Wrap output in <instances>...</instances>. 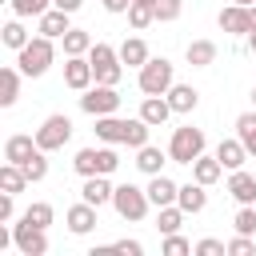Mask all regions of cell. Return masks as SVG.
I'll list each match as a JSON object with an SVG mask.
<instances>
[{
    "label": "cell",
    "mask_w": 256,
    "mask_h": 256,
    "mask_svg": "<svg viewBox=\"0 0 256 256\" xmlns=\"http://www.w3.org/2000/svg\"><path fill=\"white\" fill-rule=\"evenodd\" d=\"M148 120L144 116H132V120H120L116 112L112 116H96V136L104 144H128V148H144L148 144Z\"/></svg>",
    "instance_id": "6da1fadb"
},
{
    "label": "cell",
    "mask_w": 256,
    "mask_h": 256,
    "mask_svg": "<svg viewBox=\"0 0 256 256\" xmlns=\"http://www.w3.org/2000/svg\"><path fill=\"white\" fill-rule=\"evenodd\" d=\"M52 60H56L52 36H32V40L20 48V56H16V68H20L24 76H44V72L52 68Z\"/></svg>",
    "instance_id": "7a4b0ae2"
},
{
    "label": "cell",
    "mask_w": 256,
    "mask_h": 256,
    "mask_svg": "<svg viewBox=\"0 0 256 256\" xmlns=\"http://www.w3.org/2000/svg\"><path fill=\"white\" fill-rule=\"evenodd\" d=\"M72 168L80 176H112L120 168V156H116L112 144H104V148H80L76 160H72Z\"/></svg>",
    "instance_id": "3957f363"
},
{
    "label": "cell",
    "mask_w": 256,
    "mask_h": 256,
    "mask_svg": "<svg viewBox=\"0 0 256 256\" xmlns=\"http://www.w3.org/2000/svg\"><path fill=\"white\" fill-rule=\"evenodd\" d=\"M172 84H176L172 60H164V56H148V64L140 68V92H144V96H164Z\"/></svg>",
    "instance_id": "277c9868"
},
{
    "label": "cell",
    "mask_w": 256,
    "mask_h": 256,
    "mask_svg": "<svg viewBox=\"0 0 256 256\" xmlns=\"http://www.w3.org/2000/svg\"><path fill=\"white\" fill-rule=\"evenodd\" d=\"M148 188H136V184H120L116 192H112V208H116V216L120 220H144L148 216Z\"/></svg>",
    "instance_id": "5b68a950"
},
{
    "label": "cell",
    "mask_w": 256,
    "mask_h": 256,
    "mask_svg": "<svg viewBox=\"0 0 256 256\" xmlns=\"http://www.w3.org/2000/svg\"><path fill=\"white\" fill-rule=\"evenodd\" d=\"M88 60H92L96 84H120V76H124V60H120V48H112V44H92Z\"/></svg>",
    "instance_id": "8992f818"
},
{
    "label": "cell",
    "mask_w": 256,
    "mask_h": 256,
    "mask_svg": "<svg viewBox=\"0 0 256 256\" xmlns=\"http://www.w3.org/2000/svg\"><path fill=\"white\" fill-rule=\"evenodd\" d=\"M200 152H204V132H200L196 124H184V128L172 132V140H168V156H172L176 164H192Z\"/></svg>",
    "instance_id": "52a82bcc"
},
{
    "label": "cell",
    "mask_w": 256,
    "mask_h": 256,
    "mask_svg": "<svg viewBox=\"0 0 256 256\" xmlns=\"http://www.w3.org/2000/svg\"><path fill=\"white\" fill-rule=\"evenodd\" d=\"M68 140H72V120H68L64 112L48 116V120L36 128V144H40L44 152H56V148H64Z\"/></svg>",
    "instance_id": "ba28073f"
},
{
    "label": "cell",
    "mask_w": 256,
    "mask_h": 256,
    "mask_svg": "<svg viewBox=\"0 0 256 256\" xmlns=\"http://www.w3.org/2000/svg\"><path fill=\"white\" fill-rule=\"evenodd\" d=\"M80 108H84L88 116H112V112L120 108L116 84H96V88H88V92L80 96Z\"/></svg>",
    "instance_id": "9c48e42d"
},
{
    "label": "cell",
    "mask_w": 256,
    "mask_h": 256,
    "mask_svg": "<svg viewBox=\"0 0 256 256\" xmlns=\"http://www.w3.org/2000/svg\"><path fill=\"white\" fill-rule=\"evenodd\" d=\"M12 244L24 252V256H44L48 252V228H36L20 216V224L12 228Z\"/></svg>",
    "instance_id": "30bf717a"
},
{
    "label": "cell",
    "mask_w": 256,
    "mask_h": 256,
    "mask_svg": "<svg viewBox=\"0 0 256 256\" xmlns=\"http://www.w3.org/2000/svg\"><path fill=\"white\" fill-rule=\"evenodd\" d=\"M92 80H96V72H92V60L88 56H68L64 60V84L72 92H88Z\"/></svg>",
    "instance_id": "8fae6325"
},
{
    "label": "cell",
    "mask_w": 256,
    "mask_h": 256,
    "mask_svg": "<svg viewBox=\"0 0 256 256\" xmlns=\"http://www.w3.org/2000/svg\"><path fill=\"white\" fill-rule=\"evenodd\" d=\"M220 28L224 32H232V36H248L252 28H256V16H252V8H244V4H228L220 16Z\"/></svg>",
    "instance_id": "7c38bea8"
},
{
    "label": "cell",
    "mask_w": 256,
    "mask_h": 256,
    "mask_svg": "<svg viewBox=\"0 0 256 256\" xmlns=\"http://www.w3.org/2000/svg\"><path fill=\"white\" fill-rule=\"evenodd\" d=\"M64 220H68V232L72 236H88L100 220H96V204H88V200H80V204H72L68 212H64Z\"/></svg>",
    "instance_id": "4fadbf2b"
},
{
    "label": "cell",
    "mask_w": 256,
    "mask_h": 256,
    "mask_svg": "<svg viewBox=\"0 0 256 256\" xmlns=\"http://www.w3.org/2000/svg\"><path fill=\"white\" fill-rule=\"evenodd\" d=\"M228 196H232L236 204H256V176L244 172V168H236V172L228 176Z\"/></svg>",
    "instance_id": "5bb4252c"
},
{
    "label": "cell",
    "mask_w": 256,
    "mask_h": 256,
    "mask_svg": "<svg viewBox=\"0 0 256 256\" xmlns=\"http://www.w3.org/2000/svg\"><path fill=\"white\" fill-rule=\"evenodd\" d=\"M36 148H40V144H36V136L16 132V136H8V140H4V160H8V164H24Z\"/></svg>",
    "instance_id": "9a60e30c"
},
{
    "label": "cell",
    "mask_w": 256,
    "mask_h": 256,
    "mask_svg": "<svg viewBox=\"0 0 256 256\" xmlns=\"http://www.w3.org/2000/svg\"><path fill=\"white\" fill-rule=\"evenodd\" d=\"M216 160H220L224 168H232V172H236V168H244V160H248L244 140H240V136H236V140H220V144H216Z\"/></svg>",
    "instance_id": "2e32d148"
},
{
    "label": "cell",
    "mask_w": 256,
    "mask_h": 256,
    "mask_svg": "<svg viewBox=\"0 0 256 256\" xmlns=\"http://www.w3.org/2000/svg\"><path fill=\"white\" fill-rule=\"evenodd\" d=\"M112 184H108V176H84V188H80V200H88V204H108L112 200Z\"/></svg>",
    "instance_id": "e0dca14e"
},
{
    "label": "cell",
    "mask_w": 256,
    "mask_h": 256,
    "mask_svg": "<svg viewBox=\"0 0 256 256\" xmlns=\"http://www.w3.org/2000/svg\"><path fill=\"white\" fill-rule=\"evenodd\" d=\"M68 16H72V12H64V8H56V4H52L44 16H36V20H40V36H52V40H60V36L68 32Z\"/></svg>",
    "instance_id": "ac0fdd59"
},
{
    "label": "cell",
    "mask_w": 256,
    "mask_h": 256,
    "mask_svg": "<svg viewBox=\"0 0 256 256\" xmlns=\"http://www.w3.org/2000/svg\"><path fill=\"white\" fill-rule=\"evenodd\" d=\"M164 160H172V156H168V152H160L156 144H144V148H136V168H140L144 176H160Z\"/></svg>",
    "instance_id": "d6986e66"
},
{
    "label": "cell",
    "mask_w": 256,
    "mask_h": 256,
    "mask_svg": "<svg viewBox=\"0 0 256 256\" xmlns=\"http://www.w3.org/2000/svg\"><path fill=\"white\" fill-rule=\"evenodd\" d=\"M176 192H180V184H176V180H168L164 172H160V176H152V184H148V200H152L156 208L176 204Z\"/></svg>",
    "instance_id": "ffe728a7"
},
{
    "label": "cell",
    "mask_w": 256,
    "mask_h": 256,
    "mask_svg": "<svg viewBox=\"0 0 256 256\" xmlns=\"http://www.w3.org/2000/svg\"><path fill=\"white\" fill-rule=\"evenodd\" d=\"M176 204L192 216V212H204V204H208V192H204V184L196 180V184H180V192H176Z\"/></svg>",
    "instance_id": "44dd1931"
},
{
    "label": "cell",
    "mask_w": 256,
    "mask_h": 256,
    "mask_svg": "<svg viewBox=\"0 0 256 256\" xmlns=\"http://www.w3.org/2000/svg\"><path fill=\"white\" fill-rule=\"evenodd\" d=\"M184 60H188L192 68H208V64H216V40H192V44L184 48Z\"/></svg>",
    "instance_id": "7402d4cb"
},
{
    "label": "cell",
    "mask_w": 256,
    "mask_h": 256,
    "mask_svg": "<svg viewBox=\"0 0 256 256\" xmlns=\"http://www.w3.org/2000/svg\"><path fill=\"white\" fill-rule=\"evenodd\" d=\"M164 96H168V104H172V112H192V108L200 104V92H196L192 84H172V88H168Z\"/></svg>",
    "instance_id": "603a6c76"
},
{
    "label": "cell",
    "mask_w": 256,
    "mask_h": 256,
    "mask_svg": "<svg viewBox=\"0 0 256 256\" xmlns=\"http://www.w3.org/2000/svg\"><path fill=\"white\" fill-rule=\"evenodd\" d=\"M140 116H144L152 128H160V124L172 116V104H168V96H144V104H140Z\"/></svg>",
    "instance_id": "cb8c5ba5"
},
{
    "label": "cell",
    "mask_w": 256,
    "mask_h": 256,
    "mask_svg": "<svg viewBox=\"0 0 256 256\" xmlns=\"http://www.w3.org/2000/svg\"><path fill=\"white\" fill-rule=\"evenodd\" d=\"M220 172H224V164H220L216 156H204V152H200V156L192 160V180H200L204 188H208V184H216V180H220Z\"/></svg>",
    "instance_id": "d4e9b609"
},
{
    "label": "cell",
    "mask_w": 256,
    "mask_h": 256,
    "mask_svg": "<svg viewBox=\"0 0 256 256\" xmlns=\"http://www.w3.org/2000/svg\"><path fill=\"white\" fill-rule=\"evenodd\" d=\"M20 68H0V108H12L20 96Z\"/></svg>",
    "instance_id": "484cf974"
},
{
    "label": "cell",
    "mask_w": 256,
    "mask_h": 256,
    "mask_svg": "<svg viewBox=\"0 0 256 256\" xmlns=\"http://www.w3.org/2000/svg\"><path fill=\"white\" fill-rule=\"evenodd\" d=\"M28 184H32V180L24 176V168H20V164H8V160H4V168H0V192H12V196H20V192H24Z\"/></svg>",
    "instance_id": "4316f807"
},
{
    "label": "cell",
    "mask_w": 256,
    "mask_h": 256,
    "mask_svg": "<svg viewBox=\"0 0 256 256\" xmlns=\"http://www.w3.org/2000/svg\"><path fill=\"white\" fill-rule=\"evenodd\" d=\"M60 40H64V56H88V52H92V44H96L84 28H68Z\"/></svg>",
    "instance_id": "83f0119b"
},
{
    "label": "cell",
    "mask_w": 256,
    "mask_h": 256,
    "mask_svg": "<svg viewBox=\"0 0 256 256\" xmlns=\"http://www.w3.org/2000/svg\"><path fill=\"white\" fill-rule=\"evenodd\" d=\"M120 60H124L128 68H144V64H148V44H144L140 36H128V40L120 44Z\"/></svg>",
    "instance_id": "f1b7e54d"
},
{
    "label": "cell",
    "mask_w": 256,
    "mask_h": 256,
    "mask_svg": "<svg viewBox=\"0 0 256 256\" xmlns=\"http://www.w3.org/2000/svg\"><path fill=\"white\" fill-rule=\"evenodd\" d=\"M184 208L180 204H164L160 208V216H156V228H160V236H168V232H180V224H184Z\"/></svg>",
    "instance_id": "f546056e"
},
{
    "label": "cell",
    "mask_w": 256,
    "mask_h": 256,
    "mask_svg": "<svg viewBox=\"0 0 256 256\" xmlns=\"http://www.w3.org/2000/svg\"><path fill=\"white\" fill-rule=\"evenodd\" d=\"M236 136L244 140L248 156H256V112H240L236 116Z\"/></svg>",
    "instance_id": "4dcf8cb0"
},
{
    "label": "cell",
    "mask_w": 256,
    "mask_h": 256,
    "mask_svg": "<svg viewBox=\"0 0 256 256\" xmlns=\"http://www.w3.org/2000/svg\"><path fill=\"white\" fill-rule=\"evenodd\" d=\"M156 20V4H144V0H132L128 4V24L132 28H148Z\"/></svg>",
    "instance_id": "1f68e13d"
},
{
    "label": "cell",
    "mask_w": 256,
    "mask_h": 256,
    "mask_svg": "<svg viewBox=\"0 0 256 256\" xmlns=\"http://www.w3.org/2000/svg\"><path fill=\"white\" fill-rule=\"evenodd\" d=\"M20 168H24V176H28L32 184H40V180L48 176V160H44V148H36V152H32V156H28Z\"/></svg>",
    "instance_id": "d6a6232c"
},
{
    "label": "cell",
    "mask_w": 256,
    "mask_h": 256,
    "mask_svg": "<svg viewBox=\"0 0 256 256\" xmlns=\"http://www.w3.org/2000/svg\"><path fill=\"white\" fill-rule=\"evenodd\" d=\"M0 40H4L8 48H16V52H20V48H24L32 36L24 32V24H20V20H12V24H4V28H0Z\"/></svg>",
    "instance_id": "836d02e7"
},
{
    "label": "cell",
    "mask_w": 256,
    "mask_h": 256,
    "mask_svg": "<svg viewBox=\"0 0 256 256\" xmlns=\"http://www.w3.org/2000/svg\"><path fill=\"white\" fill-rule=\"evenodd\" d=\"M52 216H56V212H52V204H28V208H24V220H28V224H36V228H48V224H52Z\"/></svg>",
    "instance_id": "e575fe53"
},
{
    "label": "cell",
    "mask_w": 256,
    "mask_h": 256,
    "mask_svg": "<svg viewBox=\"0 0 256 256\" xmlns=\"http://www.w3.org/2000/svg\"><path fill=\"white\" fill-rule=\"evenodd\" d=\"M48 8H52V0H12L16 16H44Z\"/></svg>",
    "instance_id": "d590c367"
},
{
    "label": "cell",
    "mask_w": 256,
    "mask_h": 256,
    "mask_svg": "<svg viewBox=\"0 0 256 256\" xmlns=\"http://www.w3.org/2000/svg\"><path fill=\"white\" fill-rule=\"evenodd\" d=\"M160 248H164V256H188V252H192V244H188V240H184L180 232H168Z\"/></svg>",
    "instance_id": "8d00e7d4"
},
{
    "label": "cell",
    "mask_w": 256,
    "mask_h": 256,
    "mask_svg": "<svg viewBox=\"0 0 256 256\" xmlns=\"http://www.w3.org/2000/svg\"><path fill=\"white\" fill-rule=\"evenodd\" d=\"M180 12H184V0H156V20H160V24L180 20Z\"/></svg>",
    "instance_id": "74e56055"
},
{
    "label": "cell",
    "mask_w": 256,
    "mask_h": 256,
    "mask_svg": "<svg viewBox=\"0 0 256 256\" xmlns=\"http://www.w3.org/2000/svg\"><path fill=\"white\" fill-rule=\"evenodd\" d=\"M192 252H196V256H228V244H224V240H212V236H204V240H200Z\"/></svg>",
    "instance_id": "f35d334b"
},
{
    "label": "cell",
    "mask_w": 256,
    "mask_h": 256,
    "mask_svg": "<svg viewBox=\"0 0 256 256\" xmlns=\"http://www.w3.org/2000/svg\"><path fill=\"white\" fill-rule=\"evenodd\" d=\"M252 252H256V240L252 236L236 232V240H228V256H252Z\"/></svg>",
    "instance_id": "ab89813d"
},
{
    "label": "cell",
    "mask_w": 256,
    "mask_h": 256,
    "mask_svg": "<svg viewBox=\"0 0 256 256\" xmlns=\"http://www.w3.org/2000/svg\"><path fill=\"white\" fill-rule=\"evenodd\" d=\"M12 216H16V196L12 192H0V224L12 220Z\"/></svg>",
    "instance_id": "60d3db41"
},
{
    "label": "cell",
    "mask_w": 256,
    "mask_h": 256,
    "mask_svg": "<svg viewBox=\"0 0 256 256\" xmlns=\"http://www.w3.org/2000/svg\"><path fill=\"white\" fill-rule=\"evenodd\" d=\"M112 248H116L120 256H140V252H144V244H140V240H128V236H124V240H116Z\"/></svg>",
    "instance_id": "b9f144b4"
},
{
    "label": "cell",
    "mask_w": 256,
    "mask_h": 256,
    "mask_svg": "<svg viewBox=\"0 0 256 256\" xmlns=\"http://www.w3.org/2000/svg\"><path fill=\"white\" fill-rule=\"evenodd\" d=\"M100 4H104L108 12H128V4H132V0H100Z\"/></svg>",
    "instance_id": "7bdbcfd3"
},
{
    "label": "cell",
    "mask_w": 256,
    "mask_h": 256,
    "mask_svg": "<svg viewBox=\"0 0 256 256\" xmlns=\"http://www.w3.org/2000/svg\"><path fill=\"white\" fill-rule=\"evenodd\" d=\"M52 4H56V8H64V12H76L84 0H52Z\"/></svg>",
    "instance_id": "ee69618b"
},
{
    "label": "cell",
    "mask_w": 256,
    "mask_h": 256,
    "mask_svg": "<svg viewBox=\"0 0 256 256\" xmlns=\"http://www.w3.org/2000/svg\"><path fill=\"white\" fill-rule=\"evenodd\" d=\"M248 48H252V52H256V28H252V32H248Z\"/></svg>",
    "instance_id": "f6af8a7d"
},
{
    "label": "cell",
    "mask_w": 256,
    "mask_h": 256,
    "mask_svg": "<svg viewBox=\"0 0 256 256\" xmlns=\"http://www.w3.org/2000/svg\"><path fill=\"white\" fill-rule=\"evenodd\" d=\"M232 4H244V8H252V4H256V0H232Z\"/></svg>",
    "instance_id": "bcb514c9"
},
{
    "label": "cell",
    "mask_w": 256,
    "mask_h": 256,
    "mask_svg": "<svg viewBox=\"0 0 256 256\" xmlns=\"http://www.w3.org/2000/svg\"><path fill=\"white\" fill-rule=\"evenodd\" d=\"M252 104H256V88H252Z\"/></svg>",
    "instance_id": "7dc6e473"
},
{
    "label": "cell",
    "mask_w": 256,
    "mask_h": 256,
    "mask_svg": "<svg viewBox=\"0 0 256 256\" xmlns=\"http://www.w3.org/2000/svg\"><path fill=\"white\" fill-rule=\"evenodd\" d=\"M144 4H156V0H144Z\"/></svg>",
    "instance_id": "c3c4849f"
},
{
    "label": "cell",
    "mask_w": 256,
    "mask_h": 256,
    "mask_svg": "<svg viewBox=\"0 0 256 256\" xmlns=\"http://www.w3.org/2000/svg\"><path fill=\"white\" fill-rule=\"evenodd\" d=\"M252 16H256V4H252Z\"/></svg>",
    "instance_id": "681fc988"
}]
</instances>
